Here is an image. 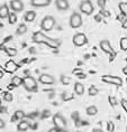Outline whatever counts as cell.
<instances>
[{
  "mask_svg": "<svg viewBox=\"0 0 127 132\" xmlns=\"http://www.w3.org/2000/svg\"><path fill=\"white\" fill-rule=\"evenodd\" d=\"M6 53H7V55L10 56V57H14V56L17 55V51H16L15 48H10V47L6 48Z\"/></svg>",
  "mask_w": 127,
  "mask_h": 132,
  "instance_id": "obj_26",
  "label": "cell"
},
{
  "mask_svg": "<svg viewBox=\"0 0 127 132\" xmlns=\"http://www.w3.org/2000/svg\"><path fill=\"white\" fill-rule=\"evenodd\" d=\"M98 94V88L96 86H91L89 88V95H91V96H95V95Z\"/></svg>",
  "mask_w": 127,
  "mask_h": 132,
  "instance_id": "obj_28",
  "label": "cell"
},
{
  "mask_svg": "<svg viewBox=\"0 0 127 132\" xmlns=\"http://www.w3.org/2000/svg\"><path fill=\"white\" fill-rule=\"evenodd\" d=\"M35 17H36V12L32 10V11H27V12H26L24 19H25V21H27V22H32L35 19Z\"/></svg>",
  "mask_w": 127,
  "mask_h": 132,
  "instance_id": "obj_17",
  "label": "cell"
},
{
  "mask_svg": "<svg viewBox=\"0 0 127 132\" xmlns=\"http://www.w3.org/2000/svg\"><path fill=\"white\" fill-rule=\"evenodd\" d=\"M9 8H8V6L7 5H2L1 7H0V18L1 19H5V18H7L8 16H9Z\"/></svg>",
  "mask_w": 127,
  "mask_h": 132,
  "instance_id": "obj_15",
  "label": "cell"
},
{
  "mask_svg": "<svg viewBox=\"0 0 127 132\" xmlns=\"http://www.w3.org/2000/svg\"><path fill=\"white\" fill-rule=\"evenodd\" d=\"M23 85L29 92L37 91V83H36V80L33 76H26L23 78Z\"/></svg>",
  "mask_w": 127,
  "mask_h": 132,
  "instance_id": "obj_2",
  "label": "cell"
},
{
  "mask_svg": "<svg viewBox=\"0 0 127 132\" xmlns=\"http://www.w3.org/2000/svg\"><path fill=\"white\" fill-rule=\"evenodd\" d=\"M78 77H79V78H86V74H84V73H82V72H79Z\"/></svg>",
  "mask_w": 127,
  "mask_h": 132,
  "instance_id": "obj_36",
  "label": "cell"
},
{
  "mask_svg": "<svg viewBox=\"0 0 127 132\" xmlns=\"http://www.w3.org/2000/svg\"><path fill=\"white\" fill-rule=\"evenodd\" d=\"M122 106H123V109L126 111V113H127V100H123L122 101Z\"/></svg>",
  "mask_w": 127,
  "mask_h": 132,
  "instance_id": "obj_34",
  "label": "cell"
},
{
  "mask_svg": "<svg viewBox=\"0 0 127 132\" xmlns=\"http://www.w3.org/2000/svg\"><path fill=\"white\" fill-rule=\"evenodd\" d=\"M4 98H5V101H7V102H11L12 101V94L9 93V92H5Z\"/></svg>",
  "mask_w": 127,
  "mask_h": 132,
  "instance_id": "obj_29",
  "label": "cell"
},
{
  "mask_svg": "<svg viewBox=\"0 0 127 132\" xmlns=\"http://www.w3.org/2000/svg\"><path fill=\"white\" fill-rule=\"evenodd\" d=\"M61 82H62V84H64V85H69L70 77L65 76V75H61Z\"/></svg>",
  "mask_w": 127,
  "mask_h": 132,
  "instance_id": "obj_30",
  "label": "cell"
},
{
  "mask_svg": "<svg viewBox=\"0 0 127 132\" xmlns=\"http://www.w3.org/2000/svg\"><path fill=\"white\" fill-rule=\"evenodd\" d=\"M101 81L107 84H112V85H117V86L123 85L122 78L117 76H112V75H103V76H101Z\"/></svg>",
  "mask_w": 127,
  "mask_h": 132,
  "instance_id": "obj_6",
  "label": "cell"
},
{
  "mask_svg": "<svg viewBox=\"0 0 127 132\" xmlns=\"http://www.w3.org/2000/svg\"><path fill=\"white\" fill-rule=\"evenodd\" d=\"M12 87H15V86H14V85H9V86H8V88H9V90H11V88H12Z\"/></svg>",
  "mask_w": 127,
  "mask_h": 132,
  "instance_id": "obj_42",
  "label": "cell"
},
{
  "mask_svg": "<svg viewBox=\"0 0 127 132\" xmlns=\"http://www.w3.org/2000/svg\"><path fill=\"white\" fill-rule=\"evenodd\" d=\"M8 19H9V24L14 25V24H16V21H17V15H16L15 12H10L8 16Z\"/></svg>",
  "mask_w": 127,
  "mask_h": 132,
  "instance_id": "obj_24",
  "label": "cell"
},
{
  "mask_svg": "<svg viewBox=\"0 0 127 132\" xmlns=\"http://www.w3.org/2000/svg\"><path fill=\"white\" fill-rule=\"evenodd\" d=\"M107 129H108L109 132L114 131V123H112V122H108V124H107Z\"/></svg>",
  "mask_w": 127,
  "mask_h": 132,
  "instance_id": "obj_33",
  "label": "cell"
},
{
  "mask_svg": "<svg viewBox=\"0 0 127 132\" xmlns=\"http://www.w3.org/2000/svg\"><path fill=\"white\" fill-rule=\"evenodd\" d=\"M55 6L59 10H68L69 7H70L68 0H56Z\"/></svg>",
  "mask_w": 127,
  "mask_h": 132,
  "instance_id": "obj_14",
  "label": "cell"
},
{
  "mask_svg": "<svg viewBox=\"0 0 127 132\" xmlns=\"http://www.w3.org/2000/svg\"><path fill=\"white\" fill-rule=\"evenodd\" d=\"M78 132H81V131H78Z\"/></svg>",
  "mask_w": 127,
  "mask_h": 132,
  "instance_id": "obj_45",
  "label": "cell"
},
{
  "mask_svg": "<svg viewBox=\"0 0 127 132\" xmlns=\"http://www.w3.org/2000/svg\"><path fill=\"white\" fill-rule=\"evenodd\" d=\"M39 82L42 84H46V85H52L55 83V78L52 76V75L48 74H42L39 76Z\"/></svg>",
  "mask_w": 127,
  "mask_h": 132,
  "instance_id": "obj_10",
  "label": "cell"
},
{
  "mask_svg": "<svg viewBox=\"0 0 127 132\" xmlns=\"http://www.w3.org/2000/svg\"><path fill=\"white\" fill-rule=\"evenodd\" d=\"M0 108H1V100H0Z\"/></svg>",
  "mask_w": 127,
  "mask_h": 132,
  "instance_id": "obj_44",
  "label": "cell"
},
{
  "mask_svg": "<svg viewBox=\"0 0 127 132\" xmlns=\"http://www.w3.org/2000/svg\"><path fill=\"white\" fill-rule=\"evenodd\" d=\"M96 20H97V21H100V20H101V16H100V15H97V16H96Z\"/></svg>",
  "mask_w": 127,
  "mask_h": 132,
  "instance_id": "obj_39",
  "label": "cell"
},
{
  "mask_svg": "<svg viewBox=\"0 0 127 132\" xmlns=\"http://www.w3.org/2000/svg\"><path fill=\"white\" fill-rule=\"evenodd\" d=\"M55 26V19L52 17V16H46V17L43 18V20L41 22V27L43 30L50 31L52 30L53 27Z\"/></svg>",
  "mask_w": 127,
  "mask_h": 132,
  "instance_id": "obj_4",
  "label": "cell"
},
{
  "mask_svg": "<svg viewBox=\"0 0 127 132\" xmlns=\"http://www.w3.org/2000/svg\"><path fill=\"white\" fill-rule=\"evenodd\" d=\"M53 123L59 131H64L66 129V121L61 114H55L53 117Z\"/></svg>",
  "mask_w": 127,
  "mask_h": 132,
  "instance_id": "obj_3",
  "label": "cell"
},
{
  "mask_svg": "<svg viewBox=\"0 0 127 132\" xmlns=\"http://www.w3.org/2000/svg\"><path fill=\"white\" fill-rule=\"evenodd\" d=\"M4 128H5V121L0 119V129H4Z\"/></svg>",
  "mask_w": 127,
  "mask_h": 132,
  "instance_id": "obj_37",
  "label": "cell"
},
{
  "mask_svg": "<svg viewBox=\"0 0 127 132\" xmlns=\"http://www.w3.org/2000/svg\"><path fill=\"white\" fill-rule=\"evenodd\" d=\"M120 48L123 51H127V37H123L120 39Z\"/></svg>",
  "mask_w": 127,
  "mask_h": 132,
  "instance_id": "obj_27",
  "label": "cell"
},
{
  "mask_svg": "<svg viewBox=\"0 0 127 132\" xmlns=\"http://www.w3.org/2000/svg\"><path fill=\"white\" fill-rule=\"evenodd\" d=\"M98 6L100 7V9H105L106 8V0H98Z\"/></svg>",
  "mask_w": 127,
  "mask_h": 132,
  "instance_id": "obj_32",
  "label": "cell"
},
{
  "mask_svg": "<svg viewBox=\"0 0 127 132\" xmlns=\"http://www.w3.org/2000/svg\"><path fill=\"white\" fill-rule=\"evenodd\" d=\"M108 101H109V103L111 106H116V104H117V101H116V98L114 97V96H109L108 97Z\"/></svg>",
  "mask_w": 127,
  "mask_h": 132,
  "instance_id": "obj_31",
  "label": "cell"
},
{
  "mask_svg": "<svg viewBox=\"0 0 127 132\" xmlns=\"http://www.w3.org/2000/svg\"><path fill=\"white\" fill-rule=\"evenodd\" d=\"M10 8L15 12H20L24 10V4L22 0H10Z\"/></svg>",
  "mask_w": 127,
  "mask_h": 132,
  "instance_id": "obj_9",
  "label": "cell"
},
{
  "mask_svg": "<svg viewBox=\"0 0 127 132\" xmlns=\"http://www.w3.org/2000/svg\"><path fill=\"white\" fill-rule=\"evenodd\" d=\"M98 113V109L95 105H91V106H88L87 108V114L90 115V117H93V115H96Z\"/></svg>",
  "mask_w": 127,
  "mask_h": 132,
  "instance_id": "obj_19",
  "label": "cell"
},
{
  "mask_svg": "<svg viewBox=\"0 0 127 132\" xmlns=\"http://www.w3.org/2000/svg\"><path fill=\"white\" fill-rule=\"evenodd\" d=\"M15 119L16 120H23V119L25 118V112L24 111H22V110H18V111H16L15 112Z\"/></svg>",
  "mask_w": 127,
  "mask_h": 132,
  "instance_id": "obj_23",
  "label": "cell"
},
{
  "mask_svg": "<svg viewBox=\"0 0 127 132\" xmlns=\"http://www.w3.org/2000/svg\"><path fill=\"white\" fill-rule=\"evenodd\" d=\"M81 25H82L81 15L78 14V12H73L71 17H70V26L72 28H79Z\"/></svg>",
  "mask_w": 127,
  "mask_h": 132,
  "instance_id": "obj_7",
  "label": "cell"
},
{
  "mask_svg": "<svg viewBox=\"0 0 127 132\" xmlns=\"http://www.w3.org/2000/svg\"><path fill=\"white\" fill-rule=\"evenodd\" d=\"M122 26H123V28H127V18H125L122 21Z\"/></svg>",
  "mask_w": 127,
  "mask_h": 132,
  "instance_id": "obj_35",
  "label": "cell"
},
{
  "mask_svg": "<svg viewBox=\"0 0 127 132\" xmlns=\"http://www.w3.org/2000/svg\"><path fill=\"white\" fill-rule=\"evenodd\" d=\"M18 70V65L16 64V63L14 61H8L7 63H6V65H5V71L7 72V73H15L16 71Z\"/></svg>",
  "mask_w": 127,
  "mask_h": 132,
  "instance_id": "obj_12",
  "label": "cell"
},
{
  "mask_svg": "<svg viewBox=\"0 0 127 132\" xmlns=\"http://www.w3.org/2000/svg\"><path fill=\"white\" fill-rule=\"evenodd\" d=\"M100 48L102 49L105 53H108V54H111V56H115V52L112 51L111 45L108 40H101L100 42Z\"/></svg>",
  "mask_w": 127,
  "mask_h": 132,
  "instance_id": "obj_11",
  "label": "cell"
},
{
  "mask_svg": "<svg viewBox=\"0 0 127 132\" xmlns=\"http://www.w3.org/2000/svg\"><path fill=\"white\" fill-rule=\"evenodd\" d=\"M72 42L75 46H83L88 43V38H87V36L84 34L79 32V34H75L74 36H73Z\"/></svg>",
  "mask_w": 127,
  "mask_h": 132,
  "instance_id": "obj_8",
  "label": "cell"
},
{
  "mask_svg": "<svg viewBox=\"0 0 127 132\" xmlns=\"http://www.w3.org/2000/svg\"><path fill=\"white\" fill-rule=\"evenodd\" d=\"M80 11L84 15H91L93 12V5L90 0H83L80 2Z\"/></svg>",
  "mask_w": 127,
  "mask_h": 132,
  "instance_id": "obj_5",
  "label": "cell"
},
{
  "mask_svg": "<svg viewBox=\"0 0 127 132\" xmlns=\"http://www.w3.org/2000/svg\"><path fill=\"white\" fill-rule=\"evenodd\" d=\"M118 7H119V10L122 12V15L127 18V2H120Z\"/></svg>",
  "mask_w": 127,
  "mask_h": 132,
  "instance_id": "obj_20",
  "label": "cell"
},
{
  "mask_svg": "<svg viewBox=\"0 0 127 132\" xmlns=\"http://www.w3.org/2000/svg\"><path fill=\"white\" fill-rule=\"evenodd\" d=\"M11 84L14 86H19V85H23V78H20L19 76H14L11 80Z\"/></svg>",
  "mask_w": 127,
  "mask_h": 132,
  "instance_id": "obj_22",
  "label": "cell"
},
{
  "mask_svg": "<svg viewBox=\"0 0 127 132\" xmlns=\"http://www.w3.org/2000/svg\"><path fill=\"white\" fill-rule=\"evenodd\" d=\"M124 73H126V74H127V68H125V70H124Z\"/></svg>",
  "mask_w": 127,
  "mask_h": 132,
  "instance_id": "obj_43",
  "label": "cell"
},
{
  "mask_svg": "<svg viewBox=\"0 0 127 132\" xmlns=\"http://www.w3.org/2000/svg\"><path fill=\"white\" fill-rule=\"evenodd\" d=\"M28 128H29V123H28L27 121H25V120H22V121L18 123V125H17L18 131H20V132L26 131Z\"/></svg>",
  "mask_w": 127,
  "mask_h": 132,
  "instance_id": "obj_16",
  "label": "cell"
},
{
  "mask_svg": "<svg viewBox=\"0 0 127 132\" xmlns=\"http://www.w3.org/2000/svg\"><path fill=\"white\" fill-rule=\"evenodd\" d=\"M26 31H27V26H26L25 24H22V25H19V27L17 28L16 34H17L18 36H20V35H24Z\"/></svg>",
  "mask_w": 127,
  "mask_h": 132,
  "instance_id": "obj_21",
  "label": "cell"
},
{
  "mask_svg": "<svg viewBox=\"0 0 127 132\" xmlns=\"http://www.w3.org/2000/svg\"><path fill=\"white\" fill-rule=\"evenodd\" d=\"M48 132H59V130L56 128H53V129H51V130H50Z\"/></svg>",
  "mask_w": 127,
  "mask_h": 132,
  "instance_id": "obj_41",
  "label": "cell"
},
{
  "mask_svg": "<svg viewBox=\"0 0 127 132\" xmlns=\"http://www.w3.org/2000/svg\"><path fill=\"white\" fill-rule=\"evenodd\" d=\"M93 132H103L101 129H98V128H96V129H93Z\"/></svg>",
  "mask_w": 127,
  "mask_h": 132,
  "instance_id": "obj_40",
  "label": "cell"
},
{
  "mask_svg": "<svg viewBox=\"0 0 127 132\" xmlns=\"http://www.w3.org/2000/svg\"><path fill=\"white\" fill-rule=\"evenodd\" d=\"M62 100L63 101H70V100H73V94H71V93H69V92H64V93L62 94Z\"/></svg>",
  "mask_w": 127,
  "mask_h": 132,
  "instance_id": "obj_25",
  "label": "cell"
},
{
  "mask_svg": "<svg viewBox=\"0 0 127 132\" xmlns=\"http://www.w3.org/2000/svg\"><path fill=\"white\" fill-rule=\"evenodd\" d=\"M50 4H51V0H31V5L36 8L46 7V6H48Z\"/></svg>",
  "mask_w": 127,
  "mask_h": 132,
  "instance_id": "obj_13",
  "label": "cell"
},
{
  "mask_svg": "<svg viewBox=\"0 0 127 132\" xmlns=\"http://www.w3.org/2000/svg\"><path fill=\"white\" fill-rule=\"evenodd\" d=\"M74 92L78 95H82L83 93H84V86H83L81 83L76 82V83L74 84Z\"/></svg>",
  "mask_w": 127,
  "mask_h": 132,
  "instance_id": "obj_18",
  "label": "cell"
},
{
  "mask_svg": "<svg viewBox=\"0 0 127 132\" xmlns=\"http://www.w3.org/2000/svg\"><path fill=\"white\" fill-rule=\"evenodd\" d=\"M4 77V72H2V68H1V65H0V78Z\"/></svg>",
  "mask_w": 127,
  "mask_h": 132,
  "instance_id": "obj_38",
  "label": "cell"
},
{
  "mask_svg": "<svg viewBox=\"0 0 127 132\" xmlns=\"http://www.w3.org/2000/svg\"><path fill=\"white\" fill-rule=\"evenodd\" d=\"M33 40H34L35 43H38V44H46L47 46H50V47H52V48H56L60 44L59 42H55L54 39L45 36L41 31L35 32L34 36H33Z\"/></svg>",
  "mask_w": 127,
  "mask_h": 132,
  "instance_id": "obj_1",
  "label": "cell"
}]
</instances>
